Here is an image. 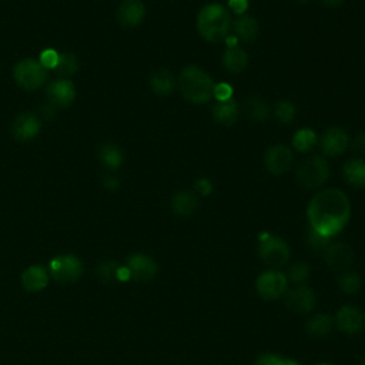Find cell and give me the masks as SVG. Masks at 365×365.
<instances>
[{"label":"cell","instance_id":"cell-1","mask_svg":"<svg viewBox=\"0 0 365 365\" xmlns=\"http://www.w3.org/2000/svg\"><path fill=\"white\" fill-rule=\"evenodd\" d=\"M307 219L312 230L334 240L351 219L350 198L338 189H324L309 200Z\"/></svg>","mask_w":365,"mask_h":365},{"label":"cell","instance_id":"cell-2","mask_svg":"<svg viewBox=\"0 0 365 365\" xmlns=\"http://www.w3.org/2000/svg\"><path fill=\"white\" fill-rule=\"evenodd\" d=\"M178 89L186 100L203 104L214 97L216 83L207 71L197 66H187L178 74Z\"/></svg>","mask_w":365,"mask_h":365},{"label":"cell","instance_id":"cell-3","mask_svg":"<svg viewBox=\"0 0 365 365\" xmlns=\"http://www.w3.org/2000/svg\"><path fill=\"white\" fill-rule=\"evenodd\" d=\"M231 26V15L220 3L207 5L197 15V31L207 42L219 43L227 39Z\"/></svg>","mask_w":365,"mask_h":365},{"label":"cell","instance_id":"cell-4","mask_svg":"<svg viewBox=\"0 0 365 365\" xmlns=\"http://www.w3.org/2000/svg\"><path fill=\"white\" fill-rule=\"evenodd\" d=\"M330 177V166L325 158L319 154L303 159L296 169V180L298 186L305 190L319 189L324 186Z\"/></svg>","mask_w":365,"mask_h":365},{"label":"cell","instance_id":"cell-5","mask_svg":"<svg viewBox=\"0 0 365 365\" xmlns=\"http://www.w3.org/2000/svg\"><path fill=\"white\" fill-rule=\"evenodd\" d=\"M258 255L269 269L280 270L290 262L291 251L281 237L270 232H262L258 237Z\"/></svg>","mask_w":365,"mask_h":365},{"label":"cell","instance_id":"cell-6","mask_svg":"<svg viewBox=\"0 0 365 365\" xmlns=\"http://www.w3.org/2000/svg\"><path fill=\"white\" fill-rule=\"evenodd\" d=\"M289 278L281 270L269 269L260 274L255 280L257 294L266 301H275L284 298L285 293L289 291Z\"/></svg>","mask_w":365,"mask_h":365},{"label":"cell","instance_id":"cell-7","mask_svg":"<svg viewBox=\"0 0 365 365\" xmlns=\"http://www.w3.org/2000/svg\"><path fill=\"white\" fill-rule=\"evenodd\" d=\"M13 77L16 83L26 90H36L42 87L47 79V71L35 59H26L15 66Z\"/></svg>","mask_w":365,"mask_h":365},{"label":"cell","instance_id":"cell-8","mask_svg":"<svg viewBox=\"0 0 365 365\" xmlns=\"http://www.w3.org/2000/svg\"><path fill=\"white\" fill-rule=\"evenodd\" d=\"M284 303L294 314L307 316L311 314L317 305V294L308 285H296L285 293Z\"/></svg>","mask_w":365,"mask_h":365},{"label":"cell","instance_id":"cell-9","mask_svg":"<svg viewBox=\"0 0 365 365\" xmlns=\"http://www.w3.org/2000/svg\"><path fill=\"white\" fill-rule=\"evenodd\" d=\"M334 323L340 332L346 335H357L365 328V314L359 307L346 304L337 311Z\"/></svg>","mask_w":365,"mask_h":365},{"label":"cell","instance_id":"cell-10","mask_svg":"<svg viewBox=\"0 0 365 365\" xmlns=\"http://www.w3.org/2000/svg\"><path fill=\"white\" fill-rule=\"evenodd\" d=\"M324 258L327 266L334 271V273H346L351 270L354 266V251L351 246H348L344 241H332L327 251L324 253Z\"/></svg>","mask_w":365,"mask_h":365},{"label":"cell","instance_id":"cell-11","mask_svg":"<svg viewBox=\"0 0 365 365\" xmlns=\"http://www.w3.org/2000/svg\"><path fill=\"white\" fill-rule=\"evenodd\" d=\"M50 274L60 282H73L83 273L80 260L74 255H59L49 264Z\"/></svg>","mask_w":365,"mask_h":365},{"label":"cell","instance_id":"cell-12","mask_svg":"<svg viewBox=\"0 0 365 365\" xmlns=\"http://www.w3.org/2000/svg\"><path fill=\"white\" fill-rule=\"evenodd\" d=\"M126 267L130 271V278L137 282H148L159 274V266L147 254H133L127 260Z\"/></svg>","mask_w":365,"mask_h":365},{"label":"cell","instance_id":"cell-13","mask_svg":"<svg viewBox=\"0 0 365 365\" xmlns=\"http://www.w3.org/2000/svg\"><path fill=\"white\" fill-rule=\"evenodd\" d=\"M293 162L294 155L291 148L284 144H275L270 147L264 155L266 169L274 176H281L289 171L293 166Z\"/></svg>","mask_w":365,"mask_h":365},{"label":"cell","instance_id":"cell-14","mask_svg":"<svg viewBox=\"0 0 365 365\" xmlns=\"http://www.w3.org/2000/svg\"><path fill=\"white\" fill-rule=\"evenodd\" d=\"M350 146V137L347 132L341 127H330L327 128L321 140L320 147L327 158H337L346 153Z\"/></svg>","mask_w":365,"mask_h":365},{"label":"cell","instance_id":"cell-15","mask_svg":"<svg viewBox=\"0 0 365 365\" xmlns=\"http://www.w3.org/2000/svg\"><path fill=\"white\" fill-rule=\"evenodd\" d=\"M46 94L50 108H67L76 97V89L70 80L60 79L47 87Z\"/></svg>","mask_w":365,"mask_h":365},{"label":"cell","instance_id":"cell-16","mask_svg":"<svg viewBox=\"0 0 365 365\" xmlns=\"http://www.w3.org/2000/svg\"><path fill=\"white\" fill-rule=\"evenodd\" d=\"M146 16V8L140 0H124L117 12L119 22L124 28H136Z\"/></svg>","mask_w":365,"mask_h":365},{"label":"cell","instance_id":"cell-17","mask_svg":"<svg viewBox=\"0 0 365 365\" xmlns=\"http://www.w3.org/2000/svg\"><path fill=\"white\" fill-rule=\"evenodd\" d=\"M12 132L17 140H32L40 132V121L31 113H23L15 120Z\"/></svg>","mask_w":365,"mask_h":365},{"label":"cell","instance_id":"cell-18","mask_svg":"<svg viewBox=\"0 0 365 365\" xmlns=\"http://www.w3.org/2000/svg\"><path fill=\"white\" fill-rule=\"evenodd\" d=\"M224 69L231 74H239L241 73L247 65H248V56L246 51L237 46V44H230L223 53L221 58Z\"/></svg>","mask_w":365,"mask_h":365},{"label":"cell","instance_id":"cell-19","mask_svg":"<svg viewBox=\"0 0 365 365\" xmlns=\"http://www.w3.org/2000/svg\"><path fill=\"white\" fill-rule=\"evenodd\" d=\"M213 119L223 126H232L239 121L240 117V108L239 103L236 100H224V101H217L213 109H212Z\"/></svg>","mask_w":365,"mask_h":365},{"label":"cell","instance_id":"cell-20","mask_svg":"<svg viewBox=\"0 0 365 365\" xmlns=\"http://www.w3.org/2000/svg\"><path fill=\"white\" fill-rule=\"evenodd\" d=\"M334 327H335L334 317H331L330 314H323V312L311 316L305 323L307 334L311 338H317V340L328 337L332 332Z\"/></svg>","mask_w":365,"mask_h":365},{"label":"cell","instance_id":"cell-21","mask_svg":"<svg viewBox=\"0 0 365 365\" xmlns=\"http://www.w3.org/2000/svg\"><path fill=\"white\" fill-rule=\"evenodd\" d=\"M198 207V197L189 190L178 192L171 198V210L180 217H189L194 214Z\"/></svg>","mask_w":365,"mask_h":365},{"label":"cell","instance_id":"cell-22","mask_svg":"<svg viewBox=\"0 0 365 365\" xmlns=\"http://www.w3.org/2000/svg\"><path fill=\"white\" fill-rule=\"evenodd\" d=\"M344 181L353 189H365V160L351 159L343 167Z\"/></svg>","mask_w":365,"mask_h":365},{"label":"cell","instance_id":"cell-23","mask_svg":"<svg viewBox=\"0 0 365 365\" xmlns=\"http://www.w3.org/2000/svg\"><path fill=\"white\" fill-rule=\"evenodd\" d=\"M150 87L158 96H169L176 87V79L170 70L159 69L150 77Z\"/></svg>","mask_w":365,"mask_h":365},{"label":"cell","instance_id":"cell-24","mask_svg":"<svg viewBox=\"0 0 365 365\" xmlns=\"http://www.w3.org/2000/svg\"><path fill=\"white\" fill-rule=\"evenodd\" d=\"M234 33H236L237 39L251 43L258 35V22L251 15L244 13L234 22Z\"/></svg>","mask_w":365,"mask_h":365},{"label":"cell","instance_id":"cell-25","mask_svg":"<svg viewBox=\"0 0 365 365\" xmlns=\"http://www.w3.org/2000/svg\"><path fill=\"white\" fill-rule=\"evenodd\" d=\"M22 282L26 290L40 291L47 285V273L40 266H32L23 273Z\"/></svg>","mask_w":365,"mask_h":365},{"label":"cell","instance_id":"cell-26","mask_svg":"<svg viewBox=\"0 0 365 365\" xmlns=\"http://www.w3.org/2000/svg\"><path fill=\"white\" fill-rule=\"evenodd\" d=\"M246 114L254 123H264L270 117L271 112L269 104L263 99L250 97L246 101Z\"/></svg>","mask_w":365,"mask_h":365},{"label":"cell","instance_id":"cell-27","mask_svg":"<svg viewBox=\"0 0 365 365\" xmlns=\"http://www.w3.org/2000/svg\"><path fill=\"white\" fill-rule=\"evenodd\" d=\"M319 143V137L312 128H300L293 136V147L298 153H309Z\"/></svg>","mask_w":365,"mask_h":365},{"label":"cell","instance_id":"cell-28","mask_svg":"<svg viewBox=\"0 0 365 365\" xmlns=\"http://www.w3.org/2000/svg\"><path fill=\"white\" fill-rule=\"evenodd\" d=\"M100 160L106 167L116 170L123 163V151L116 144H104L100 150Z\"/></svg>","mask_w":365,"mask_h":365},{"label":"cell","instance_id":"cell-29","mask_svg":"<svg viewBox=\"0 0 365 365\" xmlns=\"http://www.w3.org/2000/svg\"><path fill=\"white\" fill-rule=\"evenodd\" d=\"M361 277L358 273L348 270L346 273H341L338 277V289H340L347 296H354L361 290Z\"/></svg>","mask_w":365,"mask_h":365},{"label":"cell","instance_id":"cell-30","mask_svg":"<svg viewBox=\"0 0 365 365\" xmlns=\"http://www.w3.org/2000/svg\"><path fill=\"white\" fill-rule=\"evenodd\" d=\"M289 282L296 285H305V282L311 277V267L305 262H297L289 267V271L285 273Z\"/></svg>","mask_w":365,"mask_h":365},{"label":"cell","instance_id":"cell-31","mask_svg":"<svg viewBox=\"0 0 365 365\" xmlns=\"http://www.w3.org/2000/svg\"><path fill=\"white\" fill-rule=\"evenodd\" d=\"M305 243L312 253L324 254L327 251V248L330 247V244L332 243V239H328V237L323 236V234L317 232L316 230H312L311 227H308V230L305 232Z\"/></svg>","mask_w":365,"mask_h":365},{"label":"cell","instance_id":"cell-32","mask_svg":"<svg viewBox=\"0 0 365 365\" xmlns=\"http://www.w3.org/2000/svg\"><path fill=\"white\" fill-rule=\"evenodd\" d=\"M297 114V109L294 104L289 100H281L275 104V109H274V116L275 119L282 123V124H289L296 119Z\"/></svg>","mask_w":365,"mask_h":365},{"label":"cell","instance_id":"cell-33","mask_svg":"<svg viewBox=\"0 0 365 365\" xmlns=\"http://www.w3.org/2000/svg\"><path fill=\"white\" fill-rule=\"evenodd\" d=\"M77 67H79L77 59L71 53H63L60 55L58 67L55 70L59 71L60 76H71L73 73H76Z\"/></svg>","mask_w":365,"mask_h":365},{"label":"cell","instance_id":"cell-34","mask_svg":"<svg viewBox=\"0 0 365 365\" xmlns=\"http://www.w3.org/2000/svg\"><path fill=\"white\" fill-rule=\"evenodd\" d=\"M117 271H119V266L113 262H106V263H101L99 266V270H97V274L99 277L103 280V281H113V280H117Z\"/></svg>","mask_w":365,"mask_h":365},{"label":"cell","instance_id":"cell-35","mask_svg":"<svg viewBox=\"0 0 365 365\" xmlns=\"http://www.w3.org/2000/svg\"><path fill=\"white\" fill-rule=\"evenodd\" d=\"M59 58L60 55L58 53L56 50L53 49H46L43 50V53L40 55V65L47 70V69H51L55 70L58 67V63H59Z\"/></svg>","mask_w":365,"mask_h":365},{"label":"cell","instance_id":"cell-36","mask_svg":"<svg viewBox=\"0 0 365 365\" xmlns=\"http://www.w3.org/2000/svg\"><path fill=\"white\" fill-rule=\"evenodd\" d=\"M194 189L196 192L200 194V196H210L213 193V182L205 178V177H201V178H197L196 182H194Z\"/></svg>","mask_w":365,"mask_h":365},{"label":"cell","instance_id":"cell-37","mask_svg":"<svg viewBox=\"0 0 365 365\" xmlns=\"http://www.w3.org/2000/svg\"><path fill=\"white\" fill-rule=\"evenodd\" d=\"M282 359V355L277 353H264L255 359L254 365H278Z\"/></svg>","mask_w":365,"mask_h":365},{"label":"cell","instance_id":"cell-38","mask_svg":"<svg viewBox=\"0 0 365 365\" xmlns=\"http://www.w3.org/2000/svg\"><path fill=\"white\" fill-rule=\"evenodd\" d=\"M232 96V87L228 83H220L214 87V97L219 99V101L230 100Z\"/></svg>","mask_w":365,"mask_h":365},{"label":"cell","instance_id":"cell-39","mask_svg":"<svg viewBox=\"0 0 365 365\" xmlns=\"http://www.w3.org/2000/svg\"><path fill=\"white\" fill-rule=\"evenodd\" d=\"M228 6L237 16H241L247 12L248 0H228Z\"/></svg>","mask_w":365,"mask_h":365},{"label":"cell","instance_id":"cell-40","mask_svg":"<svg viewBox=\"0 0 365 365\" xmlns=\"http://www.w3.org/2000/svg\"><path fill=\"white\" fill-rule=\"evenodd\" d=\"M353 146H354V150H355L357 153L365 154V132L359 133V135L355 137Z\"/></svg>","mask_w":365,"mask_h":365},{"label":"cell","instance_id":"cell-41","mask_svg":"<svg viewBox=\"0 0 365 365\" xmlns=\"http://www.w3.org/2000/svg\"><path fill=\"white\" fill-rule=\"evenodd\" d=\"M104 186H106V189L109 190H114L119 186V181L114 177H108L106 180H104Z\"/></svg>","mask_w":365,"mask_h":365},{"label":"cell","instance_id":"cell-42","mask_svg":"<svg viewBox=\"0 0 365 365\" xmlns=\"http://www.w3.org/2000/svg\"><path fill=\"white\" fill-rule=\"evenodd\" d=\"M321 3L327 8H338L344 3V0H321Z\"/></svg>","mask_w":365,"mask_h":365},{"label":"cell","instance_id":"cell-43","mask_svg":"<svg viewBox=\"0 0 365 365\" xmlns=\"http://www.w3.org/2000/svg\"><path fill=\"white\" fill-rule=\"evenodd\" d=\"M278 365H301L297 359H293V358H284L280 361Z\"/></svg>","mask_w":365,"mask_h":365},{"label":"cell","instance_id":"cell-44","mask_svg":"<svg viewBox=\"0 0 365 365\" xmlns=\"http://www.w3.org/2000/svg\"><path fill=\"white\" fill-rule=\"evenodd\" d=\"M316 365H332V364H330V362H319Z\"/></svg>","mask_w":365,"mask_h":365},{"label":"cell","instance_id":"cell-45","mask_svg":"<svg viewBox=\"0 0 365 365\" xmlns=\"http://www.w3.org/2000/svg\"><path fill=\"white\" fill-rule=\"evenodd\" d=\"M298 2L300 3H307V2H309V0H298Z\"/></svg>","mask_w":365,"mask_h":365},{"label":"cell","instance_id":"cell-46","mask_svg":"<svg viewBox=\"0 0 365 365\" xmlns=\"http://www.w3.org/2000/svg\"><path fill=\"white\" fill-rule=\"evenodd\" d=\"M359 365H365V357L361 359V364Z\"/></svg>","mask_w":365,"mask_h":365}]
</instances>
